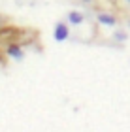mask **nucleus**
<instances>
[{
  "label": "nucleus",
  "instance_id": "2",
  "mask_svg": "<svg viewBox=\"0 0 130 132\" xmlns=\"http://www.w3.org/2000/svg\"><path fill=\"white\" fill-rule=\"evenodd\" d=\"M98 21L104 23V25H109V27L115 25V19H113L111 15H108V13H100V15H98Z\"/></svg>",
  "mask_w": 130,
  "mask_h": 132
},
{
  "label": "nucleus",
  "instance_id": "4",
  "mask_svg": "<svg viewBox=\"0 0 130 132\" xmlns=\"http://www.w3.org/2000/svg\"><path fill=\"white\" fill-rule=\"evenodd\" d=\"M68 19H70V23H75V25H79V23L83 21V17H81L79 13H75V11H72V13L68 15Z\"/></svg>",
  "mask_w": 130,
  "mask_h": 132
},
{
  "label": "nucleus",
  "instance_id": "6",
  "mask_svg": "<svg viewBox=\"0 0 130 132\" xmlns=\"http://www.w3.org/2000/svg\"><path fill=\"white\" fill-rule=\"evenodd\" d=\"M128 2H130V0H128Z\"/></svg>",
  "mask_w": 130,
  "mask_h": 132
},
{
  "label": "nucleus",
  "instance_id": "3",
  "mask_svg": "<svg viewBox=\"0 0 130 132\" xmlns=\"http://www.w3.org/2000/svg\"><path fill=\"white\" fill-rule=\"evenodd\" d=\"M8 53H10L11 57H15V59H21V57H23V51H21L17 45H11L10 49H8Z\"/></svg>",
  "mask_w": 130,
  "mask_h": 132
},
{
  "label": "nucleus",
  "instance_id": "1",
  "mask_svg": "<svg viewBox=\"0 0 130 132\" xmlns=\"http://www.w3.org/2000/svg\"><path fill=\"white\" fill-rule=\"evenodd\" d=\"M66 38H68V27L66 25H57L55 27V40L62 42V40H66Z\"/></svg>",
  "mask_w": 130,
  "mask_h": 132
},
{
  "label": "nucleus",
  "instance_id": "5",
  "mask_svg": "<svg viewBox=\"0 0 130 132\" xmlns=\"http://www.w3.org/2000/svg\"><path fill=\"white\" fill-rule=\"evenodd\" d=\"M117 38H119V40H125V38H126V36H125V34H123V32H117Z\"/></svg>",
  "mask_w": 130,
  "mask_h": 132
}]
</instances>
